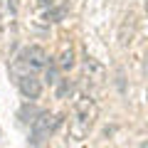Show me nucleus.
Wrapping results in <instances>:
<instances>
[{
    "label": "nucleus",
    "mask_w": 148,
    "mask_h": 148,
    "mask_svg": "<svg viewBox=\"0 0 148 148\" xmlns=\"http://www.w3.org/2000/svg\"><path fill=\"white\" fill-rule=\"evenodd\" d=\"M96 114H99V109H96L91 96H79L74 101V123H72L74 138H84L91 131V126L96 121Z\"/></svg>",
    "instance_id": "f257e3e1"
},
{
    "label": "nucleus",
    "mask_w": 148,
    "mask_h": 148,
    "mask_svg": "<svg viewBox=\"0 0 148 148\" xmlns=\"http://www.w3.org/2000/svg\"><path fill=\"white\" fill-rule=\"evenodd\" d=\"M62 119L64 116H52L49 111H40L37 119L32 121V138H30V143H35V146H37V143H42L45 138L62 123Z\"/></svg>",
    "instance_id": "f03ea898"
},
{
    "label": "nucleus",
    "mask_w": 148,
    "mask_h": 148,
    "mask_svg": "<svg viewBox=\"0 0 148 148\" xmlns=\"http://www.w3.org/2000/svg\"><path fill=\"white\" fill-rule=\"evenodd\" d=\"M17 59H20V64L27 69V72L45 69V67H47V62H49L47 52H45L40 45H30V47H25V49H22V54H20Z\"/></svg>",
    "instance_id": "7ed1b4c3"
},
{
    "label": "nucleus",
    "mask_w": 148,
    "mask_h": 148,
    "mask_svg": "<svg viewBox=\"0 0 148 148\" xmlns=\"http://www.w3.org/2000/svg\"><path fill=\"white\" fill-rule=\"evenodd\" d=\"M17 86H20V94L25 96V99H40V94H42V82L37 79L32 72L22 74V77H17Z\"/></svg>",
    "instance_id": "20e7f679"
},
{
    "label": "nucleus",
    "mask_w": 148,
    "mask_h": 148,
    "mask_svg": "<svg viewBox=\"0 0 148 148\" xmlns=\"http://www.w3.org/2000/svg\"><path fill=\"white\" fill-rule=\"evenodd\" d=\"M84 72L89 74V79H94V82H101V79L106 77L104 67H101L96 59H91V57H86V59H84Z\"/></svg>",
    "instance_id": "39448f33"
},
{
    "label": "nucleus",
    "mask_w": 148,
    "mask_h": 148,
    "mask_svg": "<svg viewBox=\"0 0 148 148\" xmlns=\"http://www.w3.org/2000/svg\"><path fill=\"white\" fill-rule=\"evenodd\" d=\"M57 67H59V72H69V69L74 67V49H72V47H64L62 52H59Z\"/></svg>",
    "instance_id": "423d86ee"
},
{
    "label": "nucleus",
    "mask_w": 148,
    "mask_h": 148,
    "mask_svg": "<svg viewBox=\"0 0 148 148\" xmlns=\"http://www.w3.org/2000/svg\"><path fill=\"white\" fill-rule=\"evenodd\" d=\"M72 91H74V82H72V79H59V86H57V99H67Z\"/></svg>",
    "instance_id": "0eeeda50"
},
{
    "label": "nucleus",
    "mask_w": 148,
    "mask_h": 148,
    "mask_svg": "<svg viewBox=\"0 0 148 148\" xmlns=\"http://www.w3.org/2000/svg\"><path fill=\"white\" fill-rule=\"evenodd\" d=\"M64 15H67V8H64V5H59V8H52V10H47L45 20H47V22H59Z\"/></svg>",
    "instance_id": "6e6552de"
},
{
    "label": "nucleus",
    "mask_w": 148,
    "mask_h": 148,
    "mask_svg": "<svg viewBox=\"0 0 148 148\" xmlns=\"http://www.w3.org/2000/svg\"><path fill=\"white\" fill-rule=\"evenodd\" d=\"M57 69H59V67H54V64H49V62H47V67H45V79H47V84H54V82H59V79H57Z\"/></svg>",
    "instance_id": "1a4fd4ad"
},
{
    "label": "nucleus",
    "mask_w": 148,
    "mask_h": 148,
    "mask_svg": "<svg viewBox=\"0 0 148 148\" xmlns=\"http://www.w3.org/2000/svg\"><path fill=\"white\" fill-rule=\"evenodd\" d=\"M42 5H52V0H42Z\"/></svg>",
    "instance_id": "9d476101"
},
{
    "label": "nucleus",
    "mask_w": 148,
    "mask_h": 148,
    "mask_svg": "<svg viewBox=\"0 0 148 148\" xmlns=\"http://www.w3.org/2000/svg\"><path fill=\"white\" fill-rule=\"evenodd\" d=\"M146 72H148V59H146Z\"/></svg>",
    "instance_id": "9b49d317"
},
{
    "label": "nucleus",
    "mask_w": 148,
    "mask_h": 148,
    "mask_svg": "<svg viewBox=\"0 0 148 148\" xmlns=\"http://www.w3.org/2000/svg\"><path fill=\"white\" fill-rule=\"evenodd\" d=\"M146 12H148V0H146Z\"/></svg>",
    "instance_id": "f8f14e48"
},
{
    "label": "nucleus",
    "mask_w": 148,
    "mask_h": 148,
    "mask_svg": "<svg viewBox=\"0 0 148 148\" xmlns=\"http://www.w3.org/2000/svg\"><path fill=\"white\" fill-rule=\"evenodd\" d=\"M146 101H148V89H146Z\"/></svg>",
    "instance_id": "ddd939ff"
}]
</instances>
